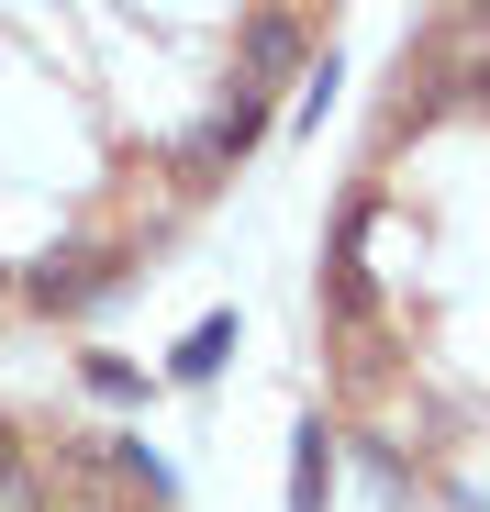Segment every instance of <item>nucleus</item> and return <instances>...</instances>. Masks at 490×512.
<instances>
[{
	"label": "nucleus",
	"mask_w": 490,
	"mask_h": 512,
	"mask_svg": "<svg viewBox=\"0 0 490 512\" xmlns=\"http://www.w3.org/2000/svg\"><path fill=\"white\" fill-rule=\"evenodd\" d=\"M245 67H257V78L301 67V23H290V12H257V23H245Z\"/></svg>",
	"instance_id": "5"
},
{
	"label": "nucleus",
	"mask_w": 490,
	"mask_h": 512,
	"mask_svg": "<svg viewBox=\"0 0 490 512\" xmlns=\"http://www.w3.org/2000/svg\"><path fill=\"white\" fill-rule=\"evenodd\" d=\"M323 490H335V435H323V412L290 423V512H323Z\"/></svg>",
	"instance_id": "2"
},
{
	"label": "nucleus",
	"mask_w": 490,
	"mask_h": 512,
	"mask_svg": "<svg viewBox=\"0 0 490 512\" xmlns=\"http://www.w3.org/2000/svg\"><path fill=\"white\" fill-rule=\"evenodd\" d=\"M90 390H101V401H145V368H134V357H90Z\"/></svg>",
	"instance_id": "6"
},
{
	"label": "nucleus",
	"mask_w": 490,
	"mask_h": 512,
	"mask_svg": "<svg viewBox=\"0 0 490 512\" xmlns=\"http://www.w3.org/2000/svg\"><path fill=\"white\" fill-rule=\"evenodd\" d=\"M257 134H268V112H257V90H234V112H212V123L190 134V156H179V167H190V179H201V167H223V156H245V145H257Z\"/></svg>",
	"instance_id": "3"
},
{
	"label": "nucleus",
	"mask_w": 490,
	"mask_h": 512,
	"mask_svg": "<svg viewBox=\"0 0 490 512\" xmlns=\"http://www.w3.org/2000/svg\"><path fill=\"white\" fill-rule=\"evenodd\" d=\"M12 468H23V446H12V423H0V479H12Z\"/></svg>",
	"instance_id": "7"
},
{
	"label": "nucleus",
	"mask_w": 490,
	"mask_h": 512,
	"mask_svg": "<svg viewBox=\"0 0 490 512\" xmlns=\"http://www.w3.org/2000/svg\"><path fill=\"white\" fill-rule=\"evenodd\" d=\"M101 279H112V245H56L23 290H34L45 312H78V301H101Z\"/></svg>",
	"instance_id": "1"
},
{
	"label": "nucleus",
	"mask_w": 490,
	"mask_h": 512,
	"mask_svg": "<svg viewBox=\"0 0 490 512\" xmlns=\"http://www.w3.org/2000/svg\"><path fill=\"white\" fill-rule=\"evenodd\" d=\"M223 357H234V312H201V323L179 334V357H168V379H212Z\"/></svg>",
	"instance_id": "4"
}]
</instances>
